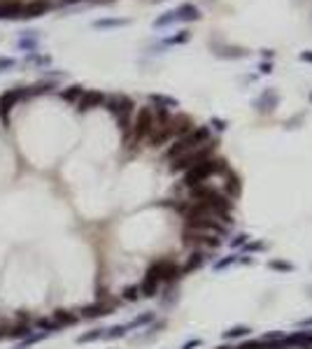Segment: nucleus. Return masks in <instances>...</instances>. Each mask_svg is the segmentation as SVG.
<instances>
[{
    "label": "nucleus",
    "instance_id": "nucleus-1",
    "mask_svg": "<svg viewBox=\"0 0 312 349\" xmlns=\"http://www.w3.org/2000/svg\"><path fill=\"white\" fill-rule=\"evenodd\" d=\"M210 140H212V131H210V126H196V128H193V131H189L186 135H182V137H177V140L170 142V147L165 149L163 158L168 161V163H173L175 158H180V156H184V154L193 152V149L203 147V144H205V142H210Z\"/></svg>",
    "mask_w": 312,
    "mask_h": 349
},
{
    "label": "nucleus",
    "instance_id": "nucleus-2",
    "mask_svg": "<svg viewBox=\"0 0 312 349\" xmlns=\"http://www.w3.org/2000/svg\"><path fill=\"white\" fill-rule=\"evenodd\" d=\"M229 170L231 168H229V161H226V158L212 156V158H208V161H203V163L193 165L191 170H186V172L182 174V186L189 191V189H193V186H198V184H205L214 174H221V177H224Z\"/></svg>",
    "mask_w": 312,
    "mask_h": 349
},
{
    "label": "nucleus",
    "instance_id": "nucleus-3",
    "mask_svg": "<svg viewBox=\"0 0 312 349\" xmlns=\"http://www.w3.org/2000/svg\"><path fill=\"white\" fill-rule=\"evenodd\" d=\"M152 128H154V109L152 107L137 109L135 119L131 121L128 133H124V147L126 149H137L143 142H147Z\"/></svg>",
    "mask_w": 312,
    "mask_h": 349
},
{
    "label": "nucleus",
    "instance_id": "nucleus-4",
    "mask_svg": "<svg viewBox=\"0 0 312 349\" xmlns=\"http://www.w3.org/2000/svg\"><path fill=\"white\" fill-rule=\"evenodd\" d=\"M217 147H219V142L210 140V142H205L203 147H198V149H193V152L184 154V156L175 158V161L170 163V172H182L184 174L186 170H191L193 165H198V163H203V161L212 158L214 154H217Z\"/></svg>",
    "mask_w": 312,
    "mask_h": 349
},
{
    "label": "nucleus",
    "instance_id": "nucleus-5",
    "mask_svg": "<svg viewBox=\"0 0 312 349\" xmlns=\"http://www.w3.org/2000/svg\"><path fill=\"white\" fill-rule=\"evenodd\" d=\"M145 275L159 279L161 284H173V282H180V279L184 277V275H182L180 263H177L175 258H170V256H161V258H156V261H152L149 263V268L145 270Z\"/></svg>",
    "mask_w": 312,
    "mask_h": 349
},
{
    "label": "nucleus",
    "instance_id": "nucleus-6",
    "mask_svg": "<svg viewBox=\"0 0 312 349\" xmlns=\"http://www.w3.org/2000/svg\"><path fill=\"white\" fill-rule=\"evenodd\" d=\"M105 107H107V112H112V114L117 117V124H119L121 131L128 133V128H131V114H133V109H135V103H133L128 96L115 93L110 98H105Z\"/></svg>",
    "mask_w": 312,
    "mask_h": 349
},
{
    "label": "nucleus",
    "instance_id": "nucleus-7",
    "mask_svg": "<svg viewBox=\"0 0 312 349\" xmlns=\"http://www.w3.org/2000/svg\"><path fill=\"white\" fill-rule=\"evenodd\" d=\"M115 307H117V300L100 298V300H96V303H91V305L82 307L79 316H82V319H100V316L112 314V312H115Z\"/></svg>",
    "mask_w": 312,
    "mask_h": 349
},
{
    "label": "nucleus",
    "instance_id": "nucleus-8",
    "mask_svg": "<svg viewBox=\"0 0 312 349\" xmlns=\"http://www.w3.org/2000/svg\"><path fill=\"white\" fill-rule=\"evenodd\" d=\"M105 98H107V96H105L103 91H84L82 98L77 100V109L84 114V112H91V109H96V107H103Z\"/></svg>",
    "mask_w": 312,
    "mask_h": 349
},
{
    "label": "nucleus",
    "instance_id": "nucleus-9",
    "mask_svg": "<svg viewBox=\"0 0 312 349\" xmlns=\"http://www.w3.org/2000/svg\"><path fill=\"white\" fill-rule=\"evenodd\" d=\"M210 258H214V254H210V251H203V249H191V254H189V258H186L184 263H182V275H191L193 270H198V268L203 266L205 261H210Z\"/></svg>",
    "mask_w": 312,
    "mask_h": 349
},
{
    "label": "nucleus",
    "instance_id": "nucleus-10",
    "mask_svg": "<svg viewBox=\"0 0 312 349\" xmlns=\"http://www.w3.org/2000/svg\"><path fill=\"white\" fill-rule=\"evenodd\" d=\"M170 128H173V137H182L186 135L189 131H193L196 128V124H193V119L189 114H175V117H170Z\"/></svg>",
    "mask_w": 312,
    "mask_h": 349
},
{
    "label": "nucleus",
    "instance_id": "nucleus-11",
    "mask_svg": "<svg viewBox=\"0 0 312 349\" xmlns=\"http://www.w3.org/2000/svg\"><path fill=\"white\" fill-rule=\"evenodd\" d=\"M23 96H28L26 89H12V91H7L5 96H0V117L10 114V109L14 107V105H17Z\"/></svg>",
    "mask_w": 312,
    "mask_h": 349
},
{
    "label": "nucleus",
    "instance_id": "nucleus-12",
    "mask_svg": "<svg viewBox=\"0 0 312 349\" xmlns=\"http://www.w3.org/2000/svg\"><path fill=\"white\" fill-rule=\"evenodd\" d=\"M221 191L226 193L229 198H240V193H242V182H240V177H238L233 170H229V172L224 174V184H221Z\"/></svg>",
    "mask_w": 312,
    "mask_h": 349
},
{
    "label": "nucleus",
    "instance_id": "nucleus-13",
    "mask_svg": "<svg viewBox=\"0 0 312 349\" xmlns=\"http://www.w3.org/2000/svg\"><path fill=\"white\" fill-rule=\"evenodd\" d=\"M51 7L49 0H31V3H26L23 5V12L19 19H35V17H42V14H47Z\"/></svg>",
    "mask_w": 312,
    "mask_h": 349
},
{
    "label": "nucleus",
    "instance_id": "nucleus-14",
    "mask_svg": "<svg viewBox=\"0 0 312 349\" xmlns=\"http://www.w3.org/2000/svg\"><path fill=\"white\" fill-rule=\"evenodd\" d=\"M137 286H140V296H143V298H154V296H159V291H161V286H163V284H161L159 279H154V277H149V275H145L143 282L137 284Z\"/></svg>",
    "mask_w": 312,
    "mask_h": 349
},
{
    "label": "nucleus",
    "instance_id": "nucleus-15",
    "mask_svg": "<svg viewBox=\"0 0 312 349\" xmlns=\"http://www.w3.org/2000/svg\"><path fill=\"white\" fill-rule=\"evenodd\" d=\"M51 319H54V322H56V326H59V328H66V326H75V324L79 322L82 316H79V314H75V312H72V310H56Z\"/></svg>",
    "mask_w": 312,
    "mask_h": 349
},
{
    "label": "nucleus",
    "instance_id": "nucleus-16",
    "mask_svg": "<svg viewBox=\"0 0 312 349\" xmlns=\"http://www.w3.org/2000/svg\"><path fill=\"white\" fill-rule=\"evenodd\" d=\"M175 17L180 19V21H196V19H201V12H198V7H193V5H180L175 10Z\"/></svg>",
    "mask_w": 312,
    "mask_h": 349
},
{
    "label": "nucleus",
    "instance_id": "nucleus-17",
    "mask_svg": "<svg viewBox=\"0 0 312 349\" xmlns=\"http://www.w3.org/2000/svg\"><path fill=\"white\" fill-rule=\"evenodd\" d=\"M87 91L84 86H79V84H75V86H68L61 91V98L66 100V103H77V100L82 98V93Z\"/></svg>",
    "mask_w": 312,
    "mask_h": 349
},
{
    "label": "nucleus",
    "instance_id": "nucleus-18",
    "mask_svg": "<svg viewBox=\"0 0 312 349\" xmlns=\"http://www.w3.org/2000/svg\"><path fill=\"white\" fill-rule=\"evenodd\" d=\"M149 103H154L156 107H161V109L177 107V100H175V98H168V96H159V93H152V96H149Z\"/></svg>",
    "mask_w": 312,
    "mask_h": 349
},
{
    "label": "nucleus",
    "instance_id": "nucleus-19",
    "mask_svg": "<svg viewBox=\"0 0 312 349\" xmlns=\"http://www.w3.org/2000/svg\"><path fill=\"white\" fill-rule=\"evenodd\" d=\"M252 333L249 326H231L229 331H224V338L226 340H236V338H247Z\"/></svg>",
    "mask_w": 312,
    "mask_h": 349
},
{
    "label": "nucleus",
    "instance_id": "nucleus-20",
    "mask_svg": "<svg viewBox=\"0 0 312 349\" xmlns=\"http://www.w3.org/2000/svg\"><path fill=\"white\" fill-rule=\"evenodd\" d=\"M105 335V328H93V331L84 333V335H79L77 338V342L79 344H87V342H96V340H100Z\"/></svg>",
    "mask_w": 312,
    "mask_h": 349
},
{
    "label": "nucleus",
    "instance_id": "nucleus-21",
    "mask_svg": "<svg viewBox=\"0 0 312 349\" xmlns=\"http://www.w3.org/2000/svg\"><path fill=\"white\" fill-rule=\"evenodd\" d=\"M126 333H128V328H126V324H124V326L105 328V335H103V338H105V340H119V338H124Z\"/></svg>",
    "mask_w": 312,
    "mask_h": 349
},
{
    "label": "nucleus",
    "instance_id": "nucleus-22",
    "mask_svg": "<svg viewBox=\"0 0 312 349\" xmlns=\"http://www.w3.org/2000/svg\"><path fill=\"white\" fill-rule=\"evenodd\" d=\"M121 298L128 300V303H135V300H140L143 296H140V286L137 284H131V286H126V289L121 291Z\"/></svg>",
    "mask_w": 312,
    "mask_h": 349
},
{
    "label": "nucleus",
    "instance_id": "nucleus-23",
    "mask_svg": "<svg viewBox=\"0 0 312 349\" xmlns=\"http://www.w3.org/2000/svg\"><path fill=\"white\" fill-rule=\"evenodd\" d=\"M149 322H154V312H145V314L135 316L133 322L126 324V328L128 331H131V328H140V326H145V324H149Z\"/></svg>",
    "mask_w": 312,
    "mask_h": 349
},
{
    "label": "nucleus",
    "instance_id": "nucleus-24",
    "mask_svg": "<svg viewBox=\"0 0 312 349\" xmlns=\"http://www.w3.org/2000/svg\"><path fill=\"white\" fill-rule=\"evenodd\" d=\"M31 335V326H26V324H21V326H10V335L7 338H14V340H21V338H28Z\"/></svg>",
    "mask_w": 312,
    "mask_h": 349
},
{
    "label": "nucleus",
    "instance_id": "nucleus-25",
    "mask_svg": "<svg viewBox=\"0 0 312 349\" xmlns=\"http://www.w3.org/2000/svg\"><path fill=\"white\" fill-rule=\"evenodd\" d=\"M268 268L270 270H279V273H291L294 270V266L287 261H277V258H273V261H268Z\"/></svg>",
    "mask_w": 312,
    "mask_h": 349
},
{
    "label": "nucleus",
    "instance_id": "nucleus-26",
    "mask_svg": "<svg viewBox=\"0 0 312 349\" xmlns=\"http://www.w3.org/2000/svg\"><path fill=\"white\" fill-rule=\"evenodd\" d=\"M35 326L42 328V331L47 333V335H49V333H54V331H61V328L56 326L54 319H38V324H35Z\"/></svg>",
    "mask_w": 312,
    "mask_h": 349
},
{
    "label": "nucleus",
    "instance_id": "nucleus-27",
    "mask_svg": "<svg viewBox=\"0 0 312 349\" xmlns=\"http://www.w3.org/2000/svg\"><path fill=\"white\" fill-rule=\"evenodd\" d=\"M266 249V242L263 240H254V242H247L245 247H242V251H247V254H259V251Z\"/></svg>",
    "mask_w": 312,
    "mask_h": 349
},
{
    "label": "nucleus",
    "instance_id": "nucleus-28",
    "mask_svg": "<svg viewBox=\"0 0 312 349\" xmlns=\"http://www.w3.org/2000/svg\"><path fill=\"white\" fill-rule=\"evenodd\" d=\"M126 19H103V21H96V28H110V26H126Z\"/></svg>",
    "mask_w": 312,
    "mask_h": 349
},
{
    "label": "nucleus",
    "instance_id": "nucleus-29",
    "mask_svg": "<svg viewBox=\"0 0 312 349\" xmlns=\"http://www.w3.org/2000/svg\"><path fill=\"white\" fill-rule=\"evenodd\" d=\"M247 242H249V235H247V233H238L236 240L231 242V247H233V249H240V247H245Z\"/></svg>",
    "mask_w": 312,
    "mask_h": 349
},
{
    "label": "nucleus",
    "instance_id": "nucleus-30",
    "mask_svg": "<svg viewBox=\"0 0 312 349\" xmlns=\"http://www.w3.org/2000/svg\"><path fill=\"white\" fill-rule=\"evenodd\" d=\"M233 349H263V347H261V340H249V342H240Z\"/></svg>",
    "mask_w": 312,
    "mask_h": 349
},
{
    "label": "nucleus",
    "instance_id": "nucleus-31",
    "mask_svg": "<svg viewBox=\"0 0 312 349\" xmlns=\"http://www.w3.org/2000/svg\"><path fill=\"white\" fill-rule=\"evenodd\" d=\"M14 66H17V61H14V59H5V56L0 59V72L10 70V68H14Z\"/></svg>",
    "mask_w": 312,
    "mask_h": 349
},
{
    "label": "nucleus",
    "instance_id": "nucleus-32",
    "mask_svg": "<svg viewBox=\"0 0 312 349\" xmlns=\"http://www.w3.org/2000/svg\"><path fill=\"white\" fill-rule=\"evenodd\" d=\"M236 261H238V256H229V258H224V261L217 263V266H214V270H221V268H226V266H233Z\"/></svg>",
    "mask_w": 312,
    "mask_h": 349
},
{
    "label": "nucleus",
    "instance_id": "nucleus-33",
    "mask_svg": "<svg viewBox=\"0 0 312 349\" xmlns=\"http://www.w3.org/2000/svg\"><path fill=\"white\" fill-rule=\"evenodd\" d=\"M175 12H168V17H161L159 21H156V26H165V23H170V21H175Z\"/></svg>",
    "mask_w": 312,
    "mask_h": 349
},
{
    "label": "nucleus",
    "instance_id": "nucleus-34",
    "mask_svg": "<svg viewBox=\"0 0 312 349\" xmlns=\"http://www.w3.org/2000/svg\"><path fill=\"white\" fill-rule=\"evenodd\" d=\"M186 40H189V33H186V31H182L180 35H175V38H170V42H173V44H180V42H186Z\"/></svg>",
    "mask_w": 312,
    "mask_h": 349
},
{
    "label": "nucleus",
    "instance_id": "nucleus-35",
    "mask_svg": "<svg viewBox=\"0 0 312 349\" xmlns=\"http://www.w3.org/2000/svg\"><path fill=\"white\" fill-rule=\"evenodd\" d=\"M193 347H201V340H193V342H186L182 349H193Z\"/></svg>",
    "mask_w": 312,
    "mask_h": 349
},
{
    "label": "nucleus",
    "instance_id": "nucleus-36",
    "mask_svg": "<svg viewBox=\"0 0 312 349\" xmlns=\"http://www.w3.org/2000/svg\"><path fill=\"white\" fill-rule=\"evenodd\" d=\"M301 61H307V63H312V51H303V54H301Z\"/></svg>",
    "mask_w": 312,
    "mask_h": 349
},
{
    "label": "nucleus",
    "instance_id": "nucleus-37",
    "mask_svg": "<svg viewBox=\"0 0 312 349\" xmlns=\"http://www.w3.org/2000/svg\"><path fill=\"white\" fill-rule=\"evenodd\" d=\"M273 70V66H270V63H261V72H270Z\"/></svg>",
    "mask_w": 312,
    "mask_h": 349
},
{
    "label": "nucleus",
    "instance_id": "nucleus-38",
    "mask_svg": "<svg viewBox=\"0 0 312 349\" xmlns=\"http://www.w3.org/2000/svg\"><path fill=\"white\" fill-rule=\"evenodd\" d=\"M214 124H217V128H219V131H224V128H226V124H224V121H219V119L214 121Z\"/></svg>",
    "mask_w": 312,
    "mask_h": 349
},
{
    "label": "nucleus",
    "instance_id": "nucleus-39",
    "mask_svg": "<svg viewBox=\"0 0 312 349\" xmlns=\"http://www.w3.org/2000/svg\"><path fill=\"white\" fill-rule=\"evenodd\" d=\"M61 3H66V5H72V3H82V0H61Z\"/></svg>",
    "mask_w": 312,
    "mask_h": 349
},
{
    "label": "nucleus",
    "instance_id": "nucleus-40",
    "mask_svg": "<svg viewBox=\"0 0 312 349\" xmlns=\"http://www.w3.org/2000/svg\"><path fill=\"white\" fill-rule=\"evenodd\" d=\"M217 349H233V347H229V344H219Z\"/></svg>",
    "mask_w": 312,
    "mask_h": 349
},
{
    "label": "nucleus",
    "instance_id": "nucleus-41",
    "mask_svg": "<svg viewBox=\"0 0 312 349\" xmlns=\"http://www.w3.org/2000/svg\"><path fill=\"white\" fill-rule=\"evenodd\" d=\"M310 103H312V93H310Z\"/></svg>",
    "mask_w": 312,
    "mask_h": 349
}]
</instances>
